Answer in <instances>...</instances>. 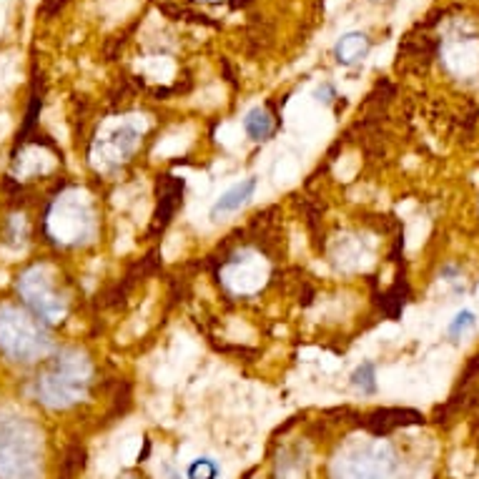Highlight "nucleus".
Wrapping results in <instances>:
<instances>
[{
	"label": "nucleus",
	"mask_w": 479,
	"mask_h": 479,
	"mask_svg": "<svg viewBox=\"0 0 479 479\" xmlns=\"http://www.w3.org/2000/svg\"><path fill=\"white\" fill-rule=\"evenodd\" d=\"M244 130L249 133L251 141H269L271 135H274V130H277V123H274V118L264 108H254L246 113Z\"/></svg>",
	"instance_id": "7"
},
{
	"label": "nucleus",
	"mask_w": 479,
	"mask_h": 479,
	"mask_svg": "<svg viewBox=\"0 0 479 479\" xmlns=\"http://www.w3.org/2000/svg\"><path fill=\"white\" fill-rule=\"evenodd\" d=\"M91 379V366L83 354L68 351L48 374L38 379V394L51 406H68L81 399Z\"/></svg>",
	"instance_id": "1"
},
{
	"label": "nucleus",
	"mask_w": 479,
	"mask_h": 479,
	"mask_svg": "<svg viewBox=\"0 0 479 479\" xmlns=\"http://www.w3.org/2000/svg\"><path fill=\"white\" fill-rule=\"evenodd\" d=\"M0 346L16 361H36L51 351V339L28 314L6 307L0 311Z\"/></svg>",
	"instance_id": "2"
},
{
	"label": "nucleus",
	"mask_w": 479,
	"mask_h": 479,
	"mask_svg": "<svg viewBox=\"0 0 479 479\" xmlns=\"http://www.w3.org/2000/svg\"><path fill=\"white\" fill-rule=\"evenodd\" d=\"M474 324H477L474 311L464 309V311H459L457 316L452 319V324L447 326V331H449V336H457V334H464V331H469V329H474Z\"/></svg>",
	"instance_id": "10"
},
{
	"label": "nucleus",
	"mask_w": 479,
	"mask_h": 479,
	"mask_svg": "<svg viewBox=\"0 0 479 479\" xmlns=\"http://www.w3.org/2000/svg\"><path fill=\"white\" fill-rule=\"evenodd\" d=\"M18 289H21V294L26 297V302L36 309L38 316H43L46 321H58V319L63 316V311H66L63 299L58 297L56 292H51L48 277L41 269L28 271L26 277L21 279V284H18Z\"/></svg>",
	"instance_id": "3"
},
{
	"label": "nucleus",
	"mask_w": 479,
	"mask_h": 479,
	"mask_svg": "<svg viewBox=\"0 0 479 479\" xmlns=\"http://www.w3.org/2000/svg\"><path fill=\"white\" fill-rule=\"evenodd\" d=\"M351 384L356 389H361V394H374L376 391V369L371 361H364L361 366H356V371L351 374Z\"/></svg>",
	"instance_id": "9"
},
{
	"label": "nucleus",
	"mask_w": 479,
	"mask_h": 479,
	"mask_svg": "<svg viewBox=\"0 0 479 479\" xmlns=\"http://www.w3.org/2000/svg\"><path fill=\"white\" fill-rule=\"evenodd\" d=\"M86 467V449L83 447H68L58 467V479H73L81 469Z\"/></svg>",
	"instance_id": "8"
},
{
	"label": "nucleus",
	"mask_w": 479,
	"mask_h": 479,
	"mask_svg": "<svg viewBox=\"0 0 479 479\" xmlns=\"http://www.w3.org/2000/svg\"><path fill=\"white\" fill-rule=\"evenodd\" d=\"M254 191H256V178H246V181L234 183V186L226 188V191L219 196V201L214 203L211 216L219 219V216H224V214H234V211H239L241 206L254 196Z\"/></svg>",
	"instance_id": "4"
},
{
	"label": "nucleus",
	"mask_w": 479,
	"mask_h": 479,
	"mask_svg": "<svg viewBox=\"0 0 479 479\" xmlns=\"http://www.w3.org/2000/svg\"><path fill=\"white\" fill-rule=\"evenodd\" d=\"M216 464L211 459H198V462L191 464L188 469V479H216Z\"/></svg>",
	"instance_id": "11"
},
{
	"label": "nucleus",
	"mask_w": 479,
	"mask_h": 479,
	"mask_svg": "<svg viewBox=\"0 0 479 479\" xmlns=\"http://www.w3.org/2000/svg\"><path fill=\"white\" fill-rule=\"evenodd\" d=\"M422 422L417 412H409V409H384V412H374L369 419H366V427L374 434H386L389 429L404 427V424H417Z\"/></svg>",
	"instance_id": "6"
},
{
	"label": "nucleus",
	"mask_w": 479,
	"mask_h": 479,
	"mask_svg": "<svg viewBox=\"0 0 479 479\" xmlns=\"http://www.w3.org/2000/svg\"><path fill=\"white\" fill-rule=\"evenodd\" d=\"M158 211H156V219H153V229H161L171 221L173 211H176L178 201H181V193H183V181H178V178L173 176H166L163 178V188L158 186Z\"/></svg>",
	"instance_id": "5"
}]
</instances>
